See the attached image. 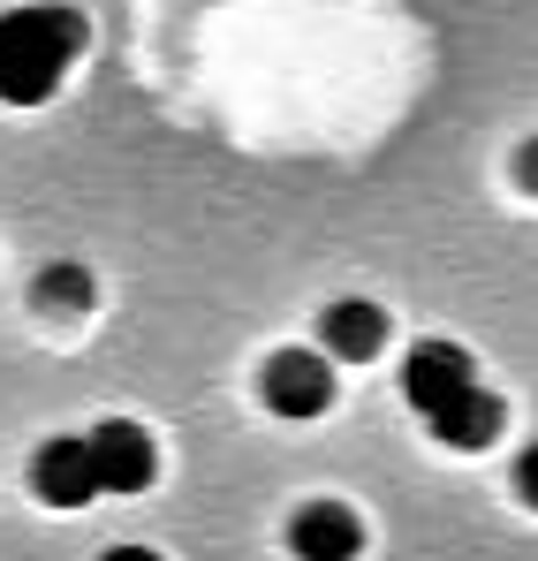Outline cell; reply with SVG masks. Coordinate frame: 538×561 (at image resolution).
I'll return each instance as SVG.
<instances>
[{
	"instance_id": "52a82bcc",
	"label": "cell",
	"mask_w": 538,
	"mask_h": 561,
	"mask_svg": "<svg viewBox=\"0 0 538 561\" xmlns=\"http://www.w3.org/2000/svg\"><path fill=\"white\" fill-rule=\"evenodd\" d=\"M319 342H327V357H334V365H364V357L387 342V311H379V304H364V296H342V304H327Z\"/></svg>"
},
{
	"instance_id": "30bf717a",
	"label": "cell",
	"mask_w": 538,
	"mask_h": 561,
	"mask_svg": "<svg viewBox=\"0 0 538 561\" xmlns=\"http://www.w3.org/2000/svg\"><path fill=\"white\" fill-rule=\"evenodd\" d=\"M516 501H524V508H538V440L516 456Z\"/></svg>"
},
{
	"instance_id": "3957f363",
	"label": "cell",
	"mask_w": 538,
	"mask_h": 561,
	"mask_svg": "<svg viewBox=\"0 0 538 561\" xmlns=\"http://www.w3.org/2000/svg\"><path fill=\"white\" fill-rule=\"evenodd\" d=\"M31 493H38L46 508H84L91 493H106V485H99V456H91V433L46 440V448L31 456Z\"/></svg>"
},
{
	"instance_id": "8992f818",
	"label": "cell",
	"mask_w": 538,
	"mask_h": 561,
	"mask_svg": "<svg viewBox=\"0 0 538 561\" xmlns=\"http://www.w3.org/2000/svg\"><path fill=\"white\" fill-rule=\"evenodd\" d=\"M91 456H99V485H106V493H145V485H152V470H160L152 433H145V425H129V417L91 425Z\"/></svg>"
},
{
	"instance_id": "5b68a950",
	"label": "cell",
	"mask_w": 538,
	"mask_h": 561,
	"mask_svg": "<svg viewBox=\"0 0 538 561\" xmlns=\"http://www.w3.org/2000/svg\"><path fill=\"white\" fill-rule=\"evenodd\" d=\"M288 547H296V561H357L364 554V516L350 501H304L288 516Z\"/></svg>"
},
{
	"instance_id": "8fae6325",
	"label": "cell",
	"mask_w": 538,
	"mask_h": 561,
	"mask_svg": "<svg viewBox=\"0 0 538 561\" xmlns=\"http://www.w3.org/2000/svg\"><path fill=\"white\" fill-rule=\"evenodd\" d=\"M516 183H524V190H531V197H538V137H531V145H524V152H516Z\"/></svg>"
},
{
	"instance_id": "ba28073f",
	"label": "cell",
	"mask_w": 538,
	"mask_h": 561,
	"mask_svg": "<svg viewBox=\"0 0 538 561\" xmlns=\"http://www.w3.org/2000/svg\"><path fill=\"white\" fill-rule=\"evenodd\" d=\"M433 425V440H448V448H493L501 440V425H508V402L493 394V387H470V394H455L440 417H425Z\"/></svg>"
},
{
	"instance_id": "6da1fadb",
	"label": "cell",
	"mask_w": 538,
	"mask_h": 561,
	"mask_svg": "<svg viewBox=\"0 0 538 561\" xmlns=\"http://www.w3.org/2000/svg\"><path fill=\"white\" fill-rule=\"evenodd\" d=\"M84 15L61 0H31L0 15V99L8 106H46L69 84L77 54H84Z\"/></svg>"
},
{
	"instance_id": "7c38bea8",
	"label": "cell",
	"mask_w": 538,
	"mask_h": 561,
	"mask_svg": "<svg viewBox=\"0 0 538 561\" xmlns=\"http://www.w3.org/2000/svg\"><path fill=\"white\" fill-rule=\"evenodd\" d=\"M99 561H160L152 547H114V554H99Z\"/></svg>"
},
{
	"instance_id": "277c9868",
	"label": "cell",
	"mask_w": 538,
	"mask_h": 561,
	"mask_svg": "<svg viewBox=\"0 0 538 561\" xmlns=\"http://www.w3.org/2000/svg\"><path fill=\"white\" fill-rule=\"evenodd\" d=\"M259 394H266L281 417H319L334 402V357L319 350H281L266 373H259Z\"/></svg>"
},
{
	"instance_id": "9c48e42d",
	"label": "cell",
	"mask_w": 538,
	"mask_h": 561,
	"mask_svg": "<svg viewBox=\"0 0 538 561\" xmlns=\"http://www.w3.org/2000/svg\"><path fill=\"white\" fill-rule=\"evenodd\" d=\"M38 304H54V311H91L99 304V280L84 266H46L38 274Z\"/></svg>"
},
{
	"instance_id": "7a4b0ae2",
	"label": "cell",
	"mask_w": 538,
	"mask_h": 561,
	"mask_svg": "<svg viewBox=\"0 0 538 561\" xmlns=\"http://www.w3.org/2000/svg\"><path fill=\"white\" fill-rule=\"evenodd\" d=\"M470 387H478V365H470L462 342H417L402 357V394H410L417 417H440L455 394H470Z\"/></svg>"
}]
</instances>
